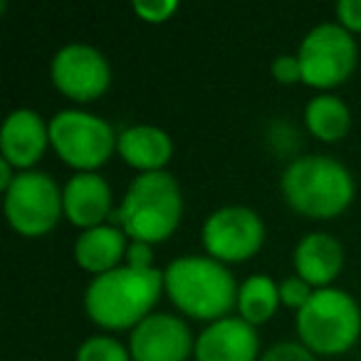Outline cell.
Here are the masks:
<instances>
[{"instance_id": "obj_1", "label": "cell", "mask_w": 361, "mask_h": 361, "mask_svg": "<svg viewBox=\"0 0 361 361\" xmlns=\"http://www.w3.org/2000/svg\"><path fill=\"white\" fill-rule=\"evenodd\" d=\"M164 287V272L156 267L119 265L102 272L87 285L85 310L99 326L124 329L149 317Z\"/></svg>"}, {"instance_id": "obj_2", "label": "cell", "mask_w": 361, "mask_h": 361, "mask_svg": "<svg viewBox=\"0 0 361 361\" xmlns=\"http://www.w3.org/2000/svg\"><path fill=\"white\" fill-rule=\"evenodd\" d=\"M183 213L178 180L169 171H146L131 180L121 206L109 216L114 226L139 243H161L178 228Z\"/></svg>"}, {"instance_id": "obj_3", "label": "cell", "mask_w": 361, "mask_h": 361, "mask_svg": "<svg viewBox=\"0 0 361 361\" xmlns=\"http://www.w3.org/2000/svg\"><path fill=\"white\" fill-rule=\"evenodd\" d=\"M164 287L180 312L196 319H223L238 305L233 272L216 257L183 255L164 270Z\"/></svg>"}, {"instance_id": "obj_4", "label": "cell", "mask_w": 361, "mask_h": 361, "mask_svg": "<svg viewBox=\"0 0 361 361\" xmlns=\"http://www.w3.org/2000/svg\"><path fill=\"white\" fill-rule=\"evenodd\" d=\"M285 201L297 213L310 218H331L354 198V178L341 161L326 154L295 159L282 173Z\"/></svg>"}, {"instance_id": "obj_5", "label": "cell", "mask_w": 361, "mask_h": 361, "mask_svg": "<svg viewBox=\"0 0 361 361\" xmlns=\"http://www.w3.org/2000/svg\"><path fill=\"white\" fill-rule=\"evenodd\" d=\"M361 331V310L349 292L339 287L314 290L297 312V334L314 354H341Z\"/></svg>"}, {"instance_id": "obj_6", "label": "cell", "mask_w": 361, "mask_h": 361, "mask_svg": "<svg viewBox=\"0 0 361 361\" xmlns=\"http://www.w3.org/2000/svg\"><path fill=\"white\" fill-rule=\"evenodd\" d=\"M119 136L99 114L85 109H62L50 121V144L70 166L92 171L106 164Z\"/></svg>"}, {"instance_id": "obj_7", "label": "cell", "mask_w": 361, "mask_h": 361, "mask_svg": "<svg viewBox=\"0 0 361 361\" xmlns=\"http://www.w3.org/2000/svg\"><path fill=\"white\" fill-rule=\"evenodd\" d=\"M302 80L312 87H336L356 67V42L341 23H322L312 27L300 45Z\"/></svg>"}, {"instance_id": "obj_8", "label": "cell", "mask_w": 361, "mask_h": 361, "mask_svg": "<svg viewBox=\"0 0 361 361\" xmlns=\"http://www.w3.org/2000/svg\"><path fill=\"white\" fill-rule=\"evenodd\" d=\"M65 213L60 186L45 171H23L6 191V216L23 235H42L52 231Z\"/></svg>"}, {"instance_id": "obj_9", "label": "cell", "mask_w": 361, "mask_h": 361, "mask_svg": "<svg viewBox=\"0 0 361 361\" xmlns=\"http://www.w3.org/2000/svg\"><path fill=\"white\" fill-rule=\"evenodd\" d=\"M265 240V223L247 206H223L203 223V245L221 262L247 260Z\"/></svg>"}, {"instance_id": "obj_10", "label": "cell", "mask_w": 361, "mask_h": 361, "mask_svg": "<svg viewBox=\"0 0 361 361\" xmlns=\"http://www.w3.org/2000/svg\"><path fill=\"white\" fill-rule=\"evenodd\" d=\"M52 82L72 99H94L104 94L111 82L109 60L87 42H70L52 57Z\"/></svg>"}, {"instance_id": "obj_11", "label": "cell", "mask_w": 361, "mask_h": 361, "mask_svg": "<svg viewBox=\"0 0 361 361\" xmlns=\"http://www.w3.org/2000/svg\"><path fill=\"white\" fill-rule=\"evenodd\" d=\"M196 351L193 334L180 317L156 312L134 326L129 354L134 361H186Z\"/></svg>"}, {"instance_id": "obj_12", "label": "cell", "mask_w": 361, "mask_h": 361, "mask_svg": "<svg viewBox=\"0 0 361 361\" xmlns=\"http://www.w3.org/2000/svg\"><path fill=\"white\" fill-rule=\"evenodd\" d=\"M260 339L250 322L243 317H223L198 334V361H255Z\"/></svg>"}, {"instance_id": "obj_13", "label": "cell", "mask_w": 361, "mask_h": 361, "mask_svg": "<svg viewBox=\"0 0 361 361\" xmlns=\"http://www.w3.org/2000/svg\"><path fill=\"white\" fill-rule=\"evenodd\" d=\"M62 201H65V216L85 231L104 226L106 218L114 213L109 183L94 171H80L72 176L65 183Z\"/></svg>"}, {"instance_id": "obj_14", "label": "cell", "mask_w": 361, "mask_h": 361, "mask_svg": "<svg viewBox=\"0 0 361 361\" xmlns=\"http://www.w3.org/2000/svg\"><path fill=\"white\" fill-rule=\"evenodd\" d=\"M50 144V126L35 109H16L6 116L0 131V151L18 169L32 166Z\"/></svg>"}, {"instance_id": "obj_15", "label": "cell", "mask_w": 361, "mask_h": 361, "mask_svg": "<svg viewBox=\"0 0 361 361\" xmlns=\"http://www.w3.org/2000/svg\"><path fill=\"white\" fill-rule=\"evenodd\" d=\"M344 265V250L341 243L329 233H310L295 247V267L297 275L310 285L326 287Z\"/></svg>"}, {"instance_id": "obj_16", "label": "cell", "mask_w": 361, "mask_h": 361, "mask_svg": "<svg viewBox=\"0 0 361 361\" xmlns=\"http://www.w3.org/2000/svg\"><path fill=\"white\" fill-rule=\"evenodd\" d=\"M116 149L126 164L136 166L144 173L146 171H164V166L173 154L171 136L154 124H136L124 129L116 141Z\"/></svg>"}, {"instance_id": "obj_17", "label": "cell", "mask_w": 361, "mask_h": 361, "mask_svg": "<svg viewBox=\"0 0 361 361\" xmlns=\"http://www.w3.org/2000/svg\"><path fill=\"white\" fill-rule=\"evenodd\" d=\"M126 233L119 226H97L85 231L75 243V257L85 270L90 272H109L119 267V260L129 245Z\"/></svg>"}, {"instance_id": "obj_18", "label": "cell", "mask_w": 361, "mask_h": 361, "mask_svg": "<svg viewBox=\"0 0 361 361\" xmlns=\"http://www.w3.org/2000/svg\"><path fill=\"white\" fill-rule=\"evenodd\" d=\"M305 121L310 131L322 141H339L349 131L351 111L339 97L334 94H317L307 104Z\"/></svg>"}, {"instance_id": "obj_19", "label": "cell", "mask_w": 361, "mask_h": 361, "mask_svg": "<svg viewBox=\"0 0 361 361\" xmlns=\"http://www.w3.org/2000/svg\"><path fill=\"white\" fill-rule=\"evenodd\" d=\"M280 300V287L275 285V280L267 275H252L238 290V310L245 322H250L252 326L267 322L277 310Z\"/></svg>"}, {"instance_id": "obj_20", "label": "cell", "mask_w": 361, "mask_h": 361, "mask_svg": "<svg viewBox=\"0 0 361 361\" xmlns=\"http://www.w3.org/2000/svg\"><path fill=\"white\" fill-rule=\"evenodd\" d=\"M129 351L114 336H90L77 349V361H129Z\"/></svg>"}, {"instance_id": "obj_21", "label": "cell", "mask_w": 361, "mask_h": 361, "mask_svg": "<svg viewBox=\"0 0 361 361\" xmlns=\"http://www.w3.org/2000/svg\"><path fill=\"white\" fill-rule=\"evenodd\" d=\"M260 361H317L314 351L297 341H277L262 354Z\"/></svg>"}, {"instance_id": "obj_22", "label": "cell", "mask_w": 361, "mask_h": 361, "mask_svg": "<svg viewBox=\"0 0 361 361\" xmlns=\"http://www.w3.org/2000/svg\"><path fill=\"white\" fill-rule=\"evenodd\" d=\"M312 295H314V292H312V285L297 275L287 277V280L280 282V300L285 302L287 307H297V310H302V307L310 302Z\"/></svg>"}, {"instance_id": "obj_23", "label": "cell", "mask_w": 361, "mask_h": 361, "mask_svg": "<svg viewBox=\"0 0 361 361\" xmlns=\"http://www.w3.org/2000/svg\"><path fill=\"white\" fill-rule=\"evenodd\" d=\"M134 11L149 23H164L171 13L178 11V3L176 0H134Z\"/></svg>"}, {"instance_id": "obj_24", "label": "cell", "mask_w": 361, "mask_h": 361, "mask_svg": "<svg viewBox=\"0 0 361 361\" xmlns=\"http://www.w3.org/2000/svg\"><path fill=\"white\" fill-rule=\"evenodd\" d=\"M272 75H275V80L282 82V85H292V82L302 80L300 57H295V55H277L275 60H272Z\"/></svg>"}, {"instance_id": "obj_25", "label": "cell", "mask_w": 361, "mask_h": 361, "mask_svg": "<svg viewBox=\"0 0 361 361\" xmlns=\"http://www.w3.org/2000/svg\"><path fill=\"white\" fill-rule=\"evenodd\" d=\"M336 16L346 30H361V0H339Z\"/></svg>"}, {"instance_id": "obj_26", "label": "cell", "mask_w": 361, "mask_h": 361, "mask_svg": "<svg viewBox=\"0 0 361 361\" xmlns=\"http://www.w3.org/2000/svg\"><path fill=\"white\" fill-rule=\"evenodd\" d=\"M126 257H129V265L134 267H151V245L149 243H139V240H131L129 243V250H126Z\"/></svg>"}, {"instance_id": "obj_27", "label": "cell", "mask_w": 361, "mask_h": 361, "mask_svg": "<svg viewBox=\"0 0 361 361\" xmlns=\"http://www.w3.org/2000/svg\"><path fill=\"white\" fill-rule=\"evenodd\" d=\"M13 180H16V176H13V164L8 159H0V188L8 191V188L13 186Z\"/></svg>"}]
</instances>
